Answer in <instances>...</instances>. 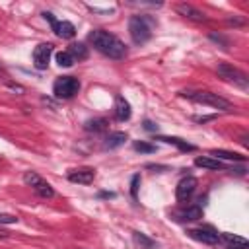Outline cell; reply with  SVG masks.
<instances>
[{
	"mask_svg": "<svg viewBox=\"0 0 249 249\" xmlns=\"http://www.w3.org/2000/svg\"><path fill=\"white\" fill-rule=\"evenodd\" d=\"M43 18H45V19H47L51 25H54V23H56V19H54V16H53L51 12H45V14H43Z\"/></svg>",
	"mask_w": 249,
	"mask_h": 249,
	"instance_id": "4dcf8cb0",
	"label": "cell"
},
{
	"mask_svg": "<svg viewBox=\"0 0 249 249\" xmlns=\"http://www.w3.org/2000/svg\"><path fill=\"white\" fill-rule=\"evenodd\" d=\"M177 220H183V222H193V220H200L202 218V208L200 206H189L181 212L175 214Z\"/></svg>",
	"mask_w": 249,
	"mask_h": 249,
	"instance_id": "4fadbf2b",
	"label": "cell"
},
{
	"mask_svg": "<svg viewBox=\"0 0 249 249\" xmlns=\"http://www.w3.org/2000/svg\"><path fill=\"white\" fill-rule=\"evenodd\" d=\"M95 177V169L91 167H80V169H74L68 173V181L72 183H82V185H89Z\"/></svg>",
	"mask_w": 249,
	"mask_h": 249,
	"instance_id": "30bf717a",
	"label": "cell"
},
{
	"mask_svg": "<svg viewBox=\"0 0 249 249\" xmlns=\"http://www.w3.org/2000/svg\"><path fill=\"white\" fill-rule=\"evenodd\" d=\"M220 237H222V241H224V243H228V245H230V247H233V249H247V245H249V241H247L245 237H241V235L222 233Z\"/></svg>",
	"mask_w": 249,
	"mask_h": 249,
	"instance_id": "5bb4252c",
	"label": "cell"
},
{
	"mask_svg": "<svg viewBox=\"0 0 249 249\" xmlns=\"http://www.w3.org/2000/svg\"><path fill=\"white\" fill-rule=\"evenodd\" d=\"M54 35L60 37V39H72L76 35V27L70 23V21H56L54 25H51Z\"/></svg>",
	"mask_w": 249,
	"mask_h": 249,
	"instance_id": "8fae6325",
	"label": "cell"
},
{
	"mask_svg": "<svg viewBox=\"0 0 249 249\" xmlns=\"http://www.w3.org/2000/svg\"><path fill=\"white\" fill-rule=\"evenodd\" d=\"M181 95L196 101V103H202V105H210L214 109H222V111H230L231 109V103L224 97H220L218 93H212V91H181Z\"/></svg>",
	"mask_w": 249,
	"mask_h": 249,
	"instance_id": "7a4b0ae2",
	"label": "cell"
},
{
	"mask_svg": "<svg viewBox=\"0 0 249 249\" xmlns=\"http://www.w3.org/2000/svg\"><path fill=\"white\" fill-rule=\"evenodd\" d=\"M142 126H144V130H150V132H156L158 130V124H154L152 121H144Z\"/></svg>",
	"mask_w": 249,
	"mask_h": 249,
	"instance_id": "f1b7e54d",
	"label": "cell"
},
{
	"mask_svg": "<svg viewBox=\"0 0 249 249\" xmlns=\"http://www.w3.org/2000/svg\"><path fill=\"white\" fill-rule=\"evenodd\" d=\"M33 191H35L39 196H43V198H53V196H54V189H53L51 183H47L45 179H41V181L33 187Z\"/></svg>",
	"mask_w": 249,
	"mask_h": 249,
	"instance_id": "44dd1931",
	"label": "cell"
},
{
	"mask_svg": "<svg viewBox=\"0 0 249 249\" xmlns=\"http://www.w3.org/2000/svg\"><path fill=\"white\" fill-rule=\"evenodd\" d=\"M132 239H134V243L140 247V249H158V243L154 241V239H150L146 233H142V231H132Z\"/></svg>",
	"mask_w": 249,
	"mask_h": 249,
	"instance_id": "9a60e30c",
	"label": "cell"
},
{
	"mask_svg": "<svg viewBox=\"0 0 249 249\" xmlns=\"http://www.w3.org/2000/svg\"><path fill=\"white\" fill-rule=\"evenodd\" d=\"M187 233H189L193 239L202 241V243H208V245H214V243L220 241L218 231H214L212 228H195V230H189Z\"/></svg>",
	"mask_w": 249,
	"mask_h": 249,
	"instance_id": "ba28073f",
	"label": "cell"
},
{
	"mask_svg": "<svg viewBox=\"0 0 249 249\" xmlns=\"http://www.w3.org/2000/svg\"><path fill=\"white\" fill-rule=\"evenodd\" d=\"M175 12H177L179 16H183V18L191 19V21H204V19H206V16H204L198 8H195L193 4H187V2L175 4Z\"/></svg>",
	"mask_w": 249,
	"mask_h": 249,
	"instance_id": "9c48e42d",
	"label": "cell"
},
{
	"mask_svg": "<svg viewBox=\"0 0 249 249\" xmlns=\"http://www.w3.org/2000/svg\"><path fill=\"white\" fill-rule=\"evenodd\" d=\"M84 128H86L88 132H101V130L107 128V121L101 119V117H97V119H89V121H86Z\"/></svg>",
	"mask_w": 249,
	"mask_h": 249,
	"instance_id": "7402d4cb",
	"label": "cell"
},
{
	"mask_svg": "<svg viewBox=\"0 0 249 249\" xmlns=\"http://www.w3.org/2000/svg\"><path fill=\"white\" fill-rule=\"evenodd\" d=\"M138 185H140V175H134L132 181H130V195L136 198V193H138Z\"/></svg>",
	"mask_w": 249,
	"mask_h": 249,
	"instance_id": "83f0119b",
	"label": "cell"
},
{
	"mask_svg": "<svg viewBox=\"0 0 249 249\" xmlns=\"http://www.w3.org/2000/svg\"><path fill=\"white\" fill-rule=\"evenodd\" d=\"M218 74H220L224 80L231 82L233 86H237V88H241V89H247V88H249V78H247L241 70L233 68L231 64H226V62L218 64Z\"/></svg>",
	"mask_w": 249,
	"mask_h": 249,
	"instance_id": "5b68a950",
	"label": "cell"
},
{
	"mask_svg": "<svg viewBox=\"0 0 249 249\" xmlns=\"http://www.w3.org/2000/svg\"><path fill=\"white\" fill-rule=\"evenodd\" d=\"M51 54H53V45L51 43L37 45L35 51H33V66L37 70H47L49 60H51Z\"/></svg>",
	"mask_w": 249,
	"mask_h": 249,
	"instance_id": "8992f818",
	"label": "cell"
},
{
	"mask_svg": "<svg viewBox=\"0 0 249 249\" xmlns=\"http://www.w3.org/2000/svg\"><path fill=\"white\" fill-rule=\"evenodd\" d=\"M126 140V134L124 132H111L107 138H105V148L113 150V148H119L121 144H124Z\"/></svg>",
	"mask_w": 249,
	"mask_h": 249,
	"instance_id": "ffe728a7",
	"label": "cell"
},
{
	"mask_svg": "<svg viewBox=\"0 0 249 249\" xmlns=\"http://www.w3.org/2000/svg\"><path fill=\"white\" fill-rule=\"evenodd\" d=\"M195 165H198V167H204V169H222V161L220 160H214V158H210V156H198V158H195Z\"/></svg>",
	"mask_w": 249,
	"mask_h": 249,
	"instance_id": "e0dca14e",
	"label": "cell"
},
{
	"mask_svg": "<svg viewBox=\"0 0 249 249\" xmlns=\"http://www.w3.org/2000/svg\"><path fill=\"white\" fill-rule=\"evenodd\" d=\"M128 33H130V39L140 45V43H146L150 37H152V29H150V23H148V18L146 16H132L128 19Z\"/></svg>",
	"mask_w": 249,
	"mask_h": 249,
	"instance_id": "3957f363",
	"label": "cell"
},
{
	"mask_svg": "<svg viewBox=\"0 0 249 249\" xmlns=\"http://www.w3.org/2000/svg\"><path fill=\"white\" fill-rule=\"evenodd\" d=\"M41 179H43V177H41V175H37L35 171H25V173H23V183H25V185H29V187H35Z\"/></svg>",
	"mask_w": 249,
	"mask_h": 249,
	"instance_id": "cb8c5ba5",
	"label": "cell"
},
{
	"mask_svg": "<svg viewBox=\"0 0 249 249\" xmlns=\"http://www.w3.org/2000/svg\"><path fill=\"white\" fill-rule=\"evenodd\" d=\"M156 140H161V142H165V144H173V146H177L181 152H193V150H195L193 144H189V142H185V140H181V138H175V136H158Z\"/></svg>",
	"mask_w": 249,
	"mask_h": 249,
	"instance_id": "2e32d148",
	"label": "cell"
},
{
	"mask_svg": "<svg viewBox=\"0 0 249 249\" xmlns=\"http://www.w3.org/2000/svg\"><path fill=\"white\" fill-rule=\"evenodd\" d=\"M195 189H196V179L195 177H185V179H181L179 183H177V187H175V196H177V200H189L191 196H193V193H195Z\"/></svg>",
	"mask_w": 249,
	"mask_h": 249,
	"instance_id": "52a82bcc",
	"label": "cell"
},
{
	"mask_svg": "<svg viewBox=\"0 0 249 249\" xmlns=\"http://www.w3.org/2000/svg\"><path fill=\"white\" fill-rule=\"evenodd\" d=\"M88 39H89V43L93 45L95 51H99L101 54H105V56H109V58L119 60V58H124V54H126L124 43H123L119 37H115L113 33H109V31L93 29V31L88 35Z\"/></svg>",
	"mask_w": 249,
	"mask_h": 249,
	"instance_id": "6da1fadb",
	"label": "cell"
},
{
	"mask_svg": "<svg viewBox=\"0 0 249 249\" xmlns=\"http://www.w3.org/2000/svg\"><path fill=\"white\" fill-rule=\"evenodd\" d=\"M6 88H8L10 91H14V93H18V95H21V93H25V88H23V86H19V84H14V82H6Z\"/></svg>",
	"mask_w": 249,
	"mask_h": 249,
	"instance_id": "484cf974",
	"label": "cell"
},
{
	"mask_svg": "<svg viewBox=\"0 0 249 249\" xmlns=\"http://www.w3.org/2000/svg\"><path fill=\"white\" fill-rule=\"evenodd\" d=\"M214 156V160H233V161H245V156L235 154V152H228V150H210V158Z\"/></svg>",
	"mask_w": 249,
	"mask_h": 249,
	"instance_id": "d6986e66",
	"label": "cell"
},
{
	"mask_svg": "<svg viewBox=\"0 0 249 249\" xmlns=\"http://www.w3.org/2000/svg\"><path fill=\"white\" fill-rule=\"evenodd\" d=\"M68 54L74 58V62L76 60H84V58H88V47L84 43H72L68 47Z\"/></svg>",
	"mask_w": 249,
	"mask_h": 249,
	"instance_id": "ac0fdd59",
	"label": "cell"
},
{
	"mask_svg": "<svg viewBox=\"0 0 249 249\" xmlns=\"http://www.w3.org/2000/svg\"><path fill=\"white\" fill-rule=\"evenodd\" d=\"M0 224H18V218H16L14 214L0 212Z\"/></svg>",
	"mask_w": 249,
	"mask_h": 249,
	"instance_id": "4316f807",
	"label": "cell"
},
{
	"mask_svg": "<svg viewBox=\"0 0 249 249\" xmlns=\"http://www.w3.org/2000/svg\"><path fill=\"white\" fill-rule=\"evenodd\" d=\"M134 150L140 154H152V152H156V146L148 144V142H134Z\"/></svg>",
	"mask_w": 249,
	"mask_h": 249,
	"instance_id": "d4e9b609",
	"label": "cell"
},
{
	"mask_svg": "<svg viewBox=\"0 0 249 249\" xmlns=\"http://www.w3.org/2000/svg\"><path fill=\"white\" fill-rule=\"evenodd\" d=\"M78 91H80V82L74 76H60L53 86V93L56 99H72Z\"/></svg>",
	"mask_w": 249,
	"mask_h": 249,
	"instance_id": "277c9868",
	"label": "cell"
},
{
	"mask_svg": "<svg viewBox=\"0 0 249 249\" xmlns=\"http://www.w3.org/2000/svg\"><path fill=\"white\" fill-rule=\"evenodd\" d=\"M56 64L58 66H62V68H70L72 64H74V58L68 54V51H60V53H56Z\"/></svg>",
	"mask_w": 249,
	"mask_h": 249,
	"instance_id": "603a6c76",
	"label": "cell"
},
{
	"mask_svg": "<svg viewBox=\"0 0 249 249\" xmlns=\"http://www.w3.org/2000/svg\"><path fill=\"white\" fill-rule=\"evenodd\" d=\"M115 119L117 121H128L130 119V103L121 95L115 99Z\"/></svg>",
	"mask_w": 249,
	"mask_h": 249,
	"instance_id": "7c38bea8",
	"label": "cell"
},
{
	"mask_svg": "<svg viewBox=\"0 0 249 249\" xmlns=\"http://www.w3.org/2000/svg\"><path fill=\"white\" fill-rule=\"evenodd\" d=\"M0 237H8V231H0Z\"/></svg>",
	"mask_w": 249,
	"mask_h": 249,
	"instance_id": "1f68e13d",
	"label": "cell"
},
{
	"mask_svg": "<svg viewBox=\"0 0 249 249\" xmlns=\"http://www.w3.org/2000/svg\"><path fill=\"white\" fill-rule=\"evenodd\" d=\"M41 101H43V103H45V105H49V107H51V109H58V103H56V101H53V99H51V97H43V99H41Z\"/></svg>",
	"mask_w": 249,
	"mask_h": 249,
	"instance_id": "f546056e",
	"label": "cell"
}]
</instances>
